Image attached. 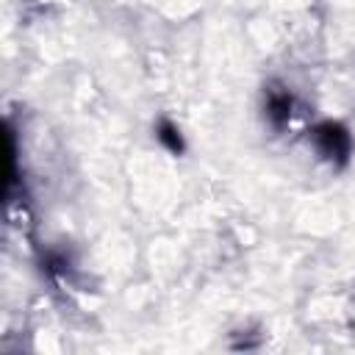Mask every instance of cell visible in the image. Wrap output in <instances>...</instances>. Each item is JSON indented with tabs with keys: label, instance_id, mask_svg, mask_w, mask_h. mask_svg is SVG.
Masks as SVG:
<instances>
[{
	"label": "cell",
	"instance_id": "cell-1",
	"mask_svg": "<svg viewBox=\"0 0 355 355\" xmlns=\"http://www.w3.org/2000/svg\"><path fill=\"white\" fill-rule=\"evenodd\" d=\"M311 139H313V147L319 150V155L327 158L336 166H344L349 161V155H352V136L338 122H330V119L319 122L311 130Z\"/></svg>",
	"mask_w": 355,
	"mask_h": 355
},
{
	"label": "cell",
	"instance_id": "cell-3",
	"mask_svg": "<svg viewBox=\"0 0 355 355\" xmlns=\"http://www.w3.org/2000/svg\"><path fill=\"white\" fill-rule=\"evenodd\" d=\"M155 136H158V141H161L169 153H175V155H180V153L186 150V141H183V136H180V128H178L175 122H169V119H161V122H158Z\"/></svg>",
	"mask_w": 355,
	"mask_h": 355
},
{
	"label": "cell",
	"instance_id": "cell-2",
	"mask_svg": "<svg viewBox=\"0 0 355 355\" xmlns=\"http://www.w3.org/2000/svg\"><path fill=\"white\" fill-rule=\"evenodd\" d=\"M291 105H294V100H291V94H288L286 89H277V86L266 89V103H263V108H266L269 122H272L277 130L288 125V119H291Z\"/></svg>",
	"mask_w": 355,
	"mask_h": 355
}]
</instances>
